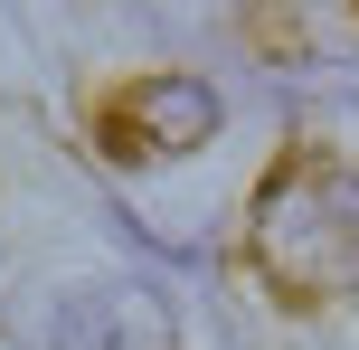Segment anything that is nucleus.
Instances as JSON below:
<instances>
[{
    "label": "nucleus",
    "mask_w": 359,
    "mask_h": 350,
    "mask_svg": "<svg viewBox=\"0 0 359 350\" xmlns=\"http://www.w3.org/2000/svg\"><path fill=\"white\" fill-rule=\"evenodd\" d=\"M255 265L284 303L359 294V170L284 161L255 189Z\"/></svg>",
    "instance_id": "f257e3e1"
},
{
    "label": "nucleus",
    "mask_w": 359,
    "mask_h": 350,
    "mask_svg": "<svg viewBox=\"0 0 359 350\" xmlns=\"http://www.w3.org/2000/svg\"><path fill=\"white\" fill-rule=\"evenodd\" d=\"M217 133V95L189 86V76H151V86L114 95L104 105V152L114 161H180Z\"/></svg>",
    "instance_id": "f03ea898"
},
{
    "label": "nucleus",
    "mask_w": 359,
    "mask_h": 350,
    "mask_svg": "<svg viewBox=\"0 0 359 350\" xmlns=\"http://www.w3.org/2000/svg\"><path fill=\"white\" fill-rule=\"evenodd\" d=\"M48 350H170V313L142 284H104V294H76L57 313Z\"/></svg>",
    "instance_id": "7ed1b4c3"
}]
</instances>
